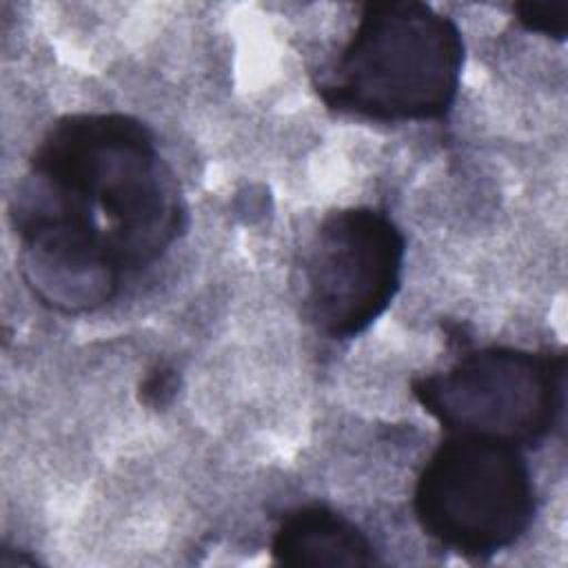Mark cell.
Segmentation results:
<instances>
[{"label":"cell","instance_id":"277c9868","mask_svg":"<svg viewBox=\"0 0 568 568\" xmlns=\"http://www.w3.org/2000/svg\"><path fill=\"white\" fill-rule=\"evenodd\" d=\"M410 393L444 435L535 448L564 413L566 353L515 346L464 351L446 371L413 377Z\"/></svg>","mask_w":568,"mask_h":568},{"label":"cell","instance_id":"3957f363","mask_svg":"<svg viewBox=\"0 0 568 568\" xmlns=\"http://www.w3.org/2000/svg\"><path fill=\"white\" fill-rule=\"evenodd\" d=\"M413 513L435 544L481 561L528 532L537 490L519 448L479 435H446L415 479Z\"/></svg>","mask_w":568,"mask_h":568},{"label":"cell","instance_id":"5b68a950","mask_svg":"<svg viewBox=\"0 0 568 568\" xmlns=\"http://www.w3.org/2000/svg\"><path fill=\"white\" fill-rule=\"evenodd\" d=\"M406 237L379 209L331 211L304 257V315L331 339L375 324L402 286Z\"/></svg>","mask_w":568,"mask_h":568},{"label":"cell","instance_id":"52a82bcc","mask_svg":"<svg viewBox=\"0 0 568 568\" xmlns=\"http://www.w3.org/2000/svg\"><path fill=\"white\" fill-rule=\"evenodd\" d=\"M515 20L530 33L552 40H566L568 4L566 2H517L513 4Z\"/></svg>","mask_w":568,"mask_h":568},{"label":"cell","instance_id":"6da1fadb","mask_svg":"<svg viewBox=\"0 0 568 568\" xmlns=\"http://www.w3.org/2000/svg\"><path fill=\"white\" fill-rule=\"evenodd\" d=\"M24 286L49 311L93 313L122 277L158 262L189 226L155 133L118 111L58 118L9 200Z\"/></svg>","mask_w":568,"mask_h":568},{"label":"cell","instance_id":"ba28073f","mask_svg":"<svg viewBox=\"0 0 568 568\" xmlns=\"http://www.w3.org/2000/svg\"><path fill=\"white\" fill-rule=\"evenodd\" d=\"M178 390L175 368L169 364H155L140 382V404L149 408H164Z\"/></svg>","mask_w":568,"mask_h":568},{"label":"cell","instance_id":"7a4b0ae2","mask_svg":"<svg viewBox=\"0 0 568 568\" xmlns=\"http://www.w3.org/2000/svg\"><path fill=\"white\" fill-rule=\"evenodd\" d=\"M464 36L424 2H368L335 62L313 80L326 109L371 122L442 120L450 113Z\"/></svg>","mask_w":568,"mask_h":568},{"label":"cell","instance_id":"8992f818","mask_svg":"<svg viewBox=\"0 0 568 568\" xmlns=\"http://www.w3.org/2000/svg\"><path fill=\"white\" fill-rule=\"evenodd\" d=\"M271 557L288 568L375 566V546L346 515L326 504H306L288 510L273 530Z\"/></svg>","mask_w":568,"mask_h":568}]
</instances>
